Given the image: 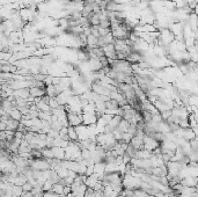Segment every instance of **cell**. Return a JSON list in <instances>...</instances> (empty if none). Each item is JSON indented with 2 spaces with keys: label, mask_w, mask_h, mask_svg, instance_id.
I'll return each mask as SVG.
<instances>
[{
  "label": "cell",
  "mask_w": 198,
  "mask_h": 197,
  "mask_svg": "<svg viewBox=\"0 0 198 197\" xmlns=\"http://www.w3.org/2000/svg\"><path fill=\"white\" fill-rule=\"evenodd\" d=\"M67 120H68V125L70 126H80L81 124H84V121H82V116L79 115V114H74V113H67Z\"/></svg>",
  "instance_id": "cell-1"
},
{
  "label": "cell",
  "mask_w": 198,
  "mask_h": 197,
  "mask_svg": "<svg viewBox=\"0 0 198 197\" xmlns=\"http://www.w3.org/2000/svg\"><path fill=\"white\" fill-rule=\"evenodd\" d=\"M97 120H99V117H97L96 113H84V116H82L85 125L95 124V123H97Z\"/></svg>",
  "instance_id": "cell-2"
},
{
  "label": "cell",
  "mask_w": 198,
  "mask_h": 197,
  "mask_svg": "<svg viewBox=\"0 0 198 197\" xmlns=\"http://www.w3.org/2000/svg\"><path fill=\"white\" fill-rule=\"evenodd\" d=\"M100 181V175L99 174H96V173H94V174H92V175L87 176V179H86V185L88 187V188H94L95 187V185H96L97 182Z\"/></svg>",
  "instance_id": "cell-3"
},
{
  "label": "cell",
  "mask_w": 198,
  "mask_h": 197,
  "mask_svg": "<svg viewBox=\"0 0 198 197\" xmlns=\"http://www.w3.org/2000/svg\"><path fill=\"white\" fill-rule=\"evenodd\" d=\"M144 138L145 137H138V136H135L133 138H132V140H131V145L135 147L136 150L138 151V150H141V148H144Z\"/></svg>",
  "instance_id": "cell-4"
},
{
  "label": "cell",
  "mask_w": 198,
  "mask_h": 197,
  "mask_svg": "<svg viewBox=\"0 0 198 197\" xmlns=\"http://www.w3.org/2000/svg\"><path fill=\"white\" fill-rule=\"evenodd\" d=\"M30 95L34 97H42L47 95V89H42L38 87H31L30 88Z\"/></svg>",
  "instance_id": "cell-5"
},
{
  "label": "cell",
  "mask_w": 198,
  "mask_h": 197,
  "mask_svg": "<svg viewBox=\"0 0 198 197\" xmlns=\"http://www.w3.org/2000/svg\"><path fill=\"white\" fill-rule=\"evenodd\" d=\"M68 136L71 142H78L79 140V136H78V131L74 126H68Z\"/></svg>",
  "instance_id": "cell-6"
},
{
  "label": "cell",
  "mask_w": 198,
  "mask_h": 197,
  "mask_svg": "<svg viewBox=\"0 0 198 197\" xmlns=\"http://www.w3.org/2000/svg\"><path fill=\"white\" fill-rule=\"evenodd\" d=\"M122 120H123L122 116H119V115H115L114 117H113V120H111V121H110V123H109V125L113 128V130L117 129L118 125H119V123L122 122Z\"/></svg>",
  "instance_id": "cell-7"
},
{
  "label": "cell",
  "mask_w": 198,
  "mask_h": 197,
  "mask_svg": "<svg viewBox=\"0 0 198 197\" xmlns=\"http://www.w3.org/2000/svg\"><path fill=\"white\" fill-rule=\"evenodd\" d=\"M97 43H99V38L95 37L94 35H89L87 36V45L90 48H96Z\"/></svg>",
  "instance_id": "cell-8"
},
{
  "label": "cell",
  "mask_w": 198,
  "mask_h": 197,
  "mask_svg": "<svg viewBox=\"0 0 198 197\" xmlns=\"http://www.w3.org/2000/svg\"><path fill=\"white\" fill-rule=\"evenodd\" d=\"M129 126H130V122L127 121V120H122V122L119 123V125H118L117 129L119 131H122V132H127Z\"/></svg>",
  "instance_id": "cell-9"
},
{
  "label": "cell",
  "mask_w": 198,
  "mask_h": 197,
  "mask_svg": "<svg viewBox=\"0 0 198 197\" xmlns=\"http://www.w3.org/2000/svg\"><path fill=\"white\" fill-rule=\"evenodd\" d=\"M47 95L50 97H57V92H56L55 85H49L47 87Z\"/></svg>",
  "instance_id": "cell-10"
},
{
  "label": "cell",
  "mask_w": 198,
  "mask_h": 197,
  "mask_svg": "<svg viewBox=\"0 0 198 197\" xmlns=\"http://www.w3.org/2000/svg\"><path fill=\"white\" fill-rule=\"evenodd\" d=\"M64 188H65V185H62V183H56V185H53V187H52V189H51V191H53V193L56 194H64Z\"/></svg>",
  "instance_id": "cell-11"
},
{
  "label": "cell",
  "mask_w": 198,
  "mask_h": 197,
  "mask_svg": "<svg viewBox=\"0 0 198 197\" xmlns=\"http://www.w3.org/2000/svg\"><path fill=\"white\" fill-rule=\"evenodd\" d=\"M23 188H22L21 185H13V194L14 195H16V196L21 197L23 195Z\"/></svg>",
  "instance_id": "cell-12"
},
{
  "label": "cell",
  "mask_w": 198,
  "mask_h": 197,
  "mask_svg": "<svg viewBox=\"0 0 198 197\" xmlns=\"http://www.w3.org/2000/svg\"><path fill=\"white\" fill-rule=\"evenodd\" d=\"M53 187V183H52V181L51 180H47L44 183H43V191H50L51 189Z\"/></svg>",
  "instance_id": "cell-13"
},
{
  "label": "cell",
  "mask_w": 198,
  "mask_h": 197,
  "mask_svg": "<svg viewBox=\"0 0 198 197\" xmlns=\"http://www.w3.org/2000/svg\"><path fill=\"white\" fill-rule=\"evenodd\" d=\"M22 188H23V191H25V193H28V191H31V190L34 189V185H31L30 182H25V185H22Z\"/></svg>",
  "instance_id": "cell-14"
}]
</instances>
